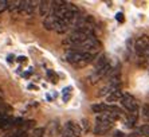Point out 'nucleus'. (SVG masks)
Instances as JSON below:
<instances>
[{
    "label": "nucleus",
    "instance_id": "3",
    "mask_svg": "<svg viewBox=\"0 0 149 137\" xmlns=\"http://www.w3.org/2000/svg\"><path fill=\"white\" fill-rule=\"evenodd\" d=\"M113 124H114V121L111 120L109 116H106V114H98L97 118H95V125H94V129H93L94 134H97V136L106 134L109 130H111Z\"/></svg>",
    "mask_w": 149,
    "mask_h": 137
},
{
    "label": "nucleus",
    "instance_id": "15",
    "mask_svg": "<svg viewBox=\"0 0 149 137\" xmlns=\"http://www.w3.org/2000/svg\"><path fill=\"white\" fill-rule=\"evenodd\" d=\"M71 98V87H65V89L62 90V99L65 101V102H67L69 99Z\"/></svg>",
    "mask_w": 149,
    "mask_h": 137
},
{
    "label": "nucleus",
    "instance_id": "22",
    "mask_svg": "<svg viewBox=\"0 0 149 137\" xmlns=\"http://www.w3.org/2000/svg\"><path fill=\"white\" fill-rule=\"evenodd\" d=\"M116 19H117L120 23H122V22H124V15H122V12H117V15H116Z\"/></svg>",
    "mask_w": 149,
    "mask_h": 137
},
{
    "label": "nucleus",
    "instance_id": "23",
    "mask_svg": "<svg viewBox=\"0 0 149 137\" xmlns=\"http://www.w3.org/2000/svg\"><path fill=\"white\" fill-rule=\"evenodd\" d=\"M113 137H124V133H122V132H114V133H113Z\"/></svg>",
    "mask_w": 149,
    "mask_h": 137
},
{
    "label": "nucleus",
    "instance_id": "14",
    "mask_svg": "<svg viewBox=\"0 0 149 137\" xmlns=\"http://www.w3.org/2000/svg\"><path fill=\"white\" fill-rule=\"evenodd\" d=\"M20 7H22V1H8V10L12 12H20Z\"/></svg>",
    "mask_w": 149,
    "mask_h": 137
},
{
    "label": "nucleus",
    "instance_id": "17",
    "mask_svg": "<svg viewBox=\"0 0 149 137\" xmlns=\"http://www.w3.org/2000/svg\"><path fill=\"white\" fill-rule=\"evenodd\" d=\"M81 128V132H82V134H85L89 130V121L86 120V118H83L82 121H81V124H78Z\"/></svg>",
    "mask_w": 149,
    "mask_h": 137
},
{
    "label": "nucleus",
    "instance_id": "21",
    "mask_svg": "<svg viewBox=\"0 0 149 137\" xmlns=\"http://www.w3.org/2000/svg\"><path fill=\"white\" fill-rule=\"evenodd\" d=\"M27 134L24 133V132H16V133H12V134H8V136L6 137H26Z\"/></svg>",
    "mask_w": 149,
    "mask_h": 137
},
{
    "label": "nucleus",
    "instance_id": "8",
    "mask_svg": "<svg viewBox=\"0 0 149 137\" xmlns=\"http://www.w3.org/2000/svg\"><path fill=\"white\" fill-rule=\"evenodd\" d=\"M62 133L69 134L70 137H81L82 136V132H81L79 125H78L77 122H74V121H67V122L65 124Z\"/></svg>",
    "mask_w": 149,
    "mask_h": 137
},
{
    "label": "nucleus",
    "instance_id": "13",
    "mask_svg": "<svg viewBox=\"0 0 149 137\" xmlns=\"http://www.w3.org/2000/svg\"><path fill=\"white\" fill-rule=\"evenodd\" d=\"M108 103L105 102H100V103H94V105H91V110H93L94 113L97 114H104L106 110H108Z\"/></svg>",
    "mask_w": 149,
    "mask_h": 137
},
{
    "label": "nucleus",
    "instance_id": "26",
    "mask_svg": "<svg viewBox=\"0 0 149 137\" xmlns=\"http://www.w3.org/2000/svg\"><path fill=\"white\" fill-rule=\"evenodd\" d=\"M61 137H70L69 134H66V133H61Z\"/></svg>",
    "mask_w": 149,
    "mask_h": 137
},
{
    "label": "nucleus",
    "instance_id": "7",
    "mask_svg": "<svg viewBox=\"0 0 149 137\" xmlns=\"http://www.w3.org/2000/svg\"><path fill=\"white\" fill-rule=\"evenodd\" d=\"M134 51L140 57H148L149 58V36L142 35L134 42Z\"/></svg>",
    "mask_w": 149,
    "mask_h": 137
},
{
    "label": "nucleus",
    "instance_id": "1",
    "mask_svg": "<svg viewBox=\"0 0 149 137\" xmlns=\"http://www.w3.org/2000/svg\"><path fill=\"white\" fill-rule=\"evenodd\" d=\"M94 55H89V54H85L82 51H78V50H69L66 52V61L71 65L77 66V67H85L86 65L91 63L94 61Z\"/></svg>",
    "mask_w": 149,
    "mask_h": 137
},
{
    "label": "nucleus",
    "instance_id": "4",
    "mask_svg": "<svg viewBox=\"0 0 149 137\" xmlns=\"http://www.w3.org/2000/svg\"><path fill=\"white\" fill-rule=\"evenodd\" d=\"M43 26H45L46 30L56 31V32H65V31L69 28V24L65 20H62V19L56 17L55 15H50V16L45 17Z\"/></svg>",
    "mask_w": 149,
    "mask_h": 137
},
{
    "label": "nucleus",
    "instance_id": "9",
    "mask_svg": "<svg viewBox=\"0 0 149 137\" xmlns=\"http://www.w3.org/2000/svg\"><path fill=\"white\" fill-rule=\"evenodd\" d=\"M54 12V4L52 1H39V14L40 16H50Z\"/></svg>",
    "mask_w": 149,
    "mask_h": 137
},
{
    "label": "nucleus",
    "instance_id": "24",
    "mask_svg": "<svg viewBox=\"0 0 149 137\" xmlns=\"http://www.w3.org/2000/svg\"><path fill=\"white\" fill-rule=\"evenodd\" d=\"M17 61H19V62H24L26 61V57H19V58H17Z\"/></svg>",
    "mask_w": 149,
    "mask_h": 137
},
{
    "label": "nucleus",
    "instance_id": "6",
    "mask_svg": "<svg viewBox=\"0 0 149 137\" xmlns=\"http://www.w3.org/2000/svg\"><path fill=\"white\" fill-rule=\"evenodd\" d=\"M120 103L125 110H128L129 113H139V103L136 98L130 93H122V97L120 99Z\"/></svg>",
    "mask_w": 149,
    "mask_h": 137
},
{
    "label": "nucleus",
    "instance_id": "18",
    "mask_svg": "<svg viewBox=\"0 0 149 137\" xmlns=\"http://www.w3.org/2000/svg\"><path fill=\"white\" fill-rule=\"evenodd\" d=\"M47 75H49V78L51 79L52 83L58 82V75H56V73L54 71V70H47Z\"/></svg>",
    "mask_w": 149,
    "mask_h": 137
},
{
    "label": "nucleus",
    "instance_id": "19",
    "mask_svg": "<svg viewBox=\"0 0 149 137\" xmlns=\"http://www.w3.org/2000/svg\"><path fill=\"white\" fill-rule=\"evenodd\" d=\"M45 134V128H36L32 130V136L34 137H42Z\"/></svg>",
    "mask_w": 149,
    "mask_h": 137
},
{
    "label": "nucleus",
    "instance_id": "10",
    "mask_svg": "<svg viewBox=\"0 0 149 137\" xmlns=\"http://www.w3.org/2000/svg\"><path fill=\"white\" fill-rule=\"evenodd\" d=\"M121 97H122L121 89L113 90V92L109 93L108 96H106V101H108V105H111V103H114V102H120Z\"/></svg>",
    "mask_w": 149,
    "mask_h": 137
},
{
    "label": "nucleus",
    "instance_id": "27",
    "mask_svg": "<svg viewBox=\"0 0 149 137\" xmlns=\"http://www.w3.org/2000/svg\"><path fill=\"white\" fill-rule=\"evenodd\" d=\"M0 105H1V98H0Z\"/></svg>",
    "mask_w": 149,
    "mask_h": 137
},
{
    "label": "nucleus",
    "instance_id": "16",
    "mask_svg": "<svg viewBox=\"0 0 149 137\" xmlns=\"http://www.w3.org/2000/svg\"><path fill=\"white\" fill-rule=\"evenodd\" d=\"M141 116H142V118H144L146 122H149V105H148V103H145V105L142 106Z\"/></svg>",
    "mask_w": 149,
    "mask_h": 137
},
{
    "label": "nucleus",
    "instance_id": "25",
    "mask_svg": "<svg viewBox=\"0 0 149 137\" xmlns=\"http://www.w3.org/2000/svg\"><path fill=\"white\" fill-rule=\"evenodd\" d=\"M14 61V57H12V55H10V57H8V62H12Z\"/></svg>",
    "mask_w": 149,
    "mask_h": 137
},
{
    "label": "nucleus",
    "instance_id": "12",
    "mask_svg": "<svg viewBox=\"0 0 149 137\" xmlns=\"http://www.w3.org/2000/svg\"><path fill=\"white\" fill-rule=\"evenodd\" d=\"M35 1H22V7H20V12L23 14H32L35 8Z\"/></svg>",
    "mask_w": 149,
    "mask_h": 137
},
{
    "label": "nucleus",
    "instance_id": "20",
    "mask_svg": "<svg viewBox=\"0 0 149 137\" xmlns=\"http://www.w3.org/2000/svg\"><path fill=\"white\" fill-rule=\"evenodd\" d=\"M6 10H8V1L7 0H0V14H3Z\"/></svg>",
    "mask_w": 149,
    "mask_h": 137
},
{
    "label": "nucleus",
    "instance_id": "11",
    "mask_svg": "<svg viewBox=\"0 0 149 137\" xmlns=\"http://www.w3.org/2000/svg\"><path fill=\"white\" fill-rule=\"evenodd\" d=\"M136 136H146V137H149V124H144V125L139 127L137 129H136V132L130 137H136Z\"/></svg>",
    "mask_w": 149,
    "mask_h": 137
},
{
    "label": "nucleus",
    "instance_id": "5",
    "mask_svg": "<svg viewBox=\"0 0 149 137\" xmlns=\"http://www.w3.org/2000/svg\"><path fill=\"white\" fill-rule=\"evenodd\" d=\"M91 35H93V32H90V31L74 30L73 32L65 39V43H66V45H70L74 48V47H77V46H79L81 43H83L87 38H90Z\"/></svg>",
    "mask_w": 149,
    "mask_h": 137
},
{
    "label": "nucleus",
    "instance_id": "2",
    "mask_svg": "<svg viewBox=\"0 0 149 137\" xmlns=\"http://www.w3.org/2000/svg\"><path fill=\"white\" fill-rule=\"evenodd\" d=\"M101 47H102L101 42L98 41L94 35H91L90 38H87L83 43H81L79 46L74 47L73 50H78V51H82V52H85V54L94 55V57H95V55L101 51Z\"/></svg>",
    "mask_w": 149,
    "mask_h": 137
}]
</instances>
